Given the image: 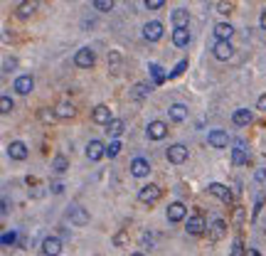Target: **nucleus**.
<instances>
[{"instance_id": "1", "label": "nucleus", "mask_w": 266, "mask_h": 256, "mask_svg": "<svg viewBox=\"0 0 266 256\" xmlns=\"http://www.w3.org/2000/svg\"><path fill=\"white\" fill-rule=\"evenodd\" d=\"M185 232L188 234H192V237H200V234H205L207 232V222H205V217L197 212V215H192L190 220L185 222Z\"/></svg>"}, {"instance_id": "2", "label": "nucleus", "mask_w": 266, "mask_h": 256, "mask_svg": "<svg viewBox=\"0 0 266 256\" xmlns=\"http://www.w3.org/2000/svg\"><path fill=\"white\" fill-rule=\"evenodd\" d=\"M94 62H96V55H94L92 47H81V50L74 55V64L79 67V69H92Z\"/></svg>"}, {"instance_id": "3", "label": "nucleus", "mask_w": 266, "mask_h": 256, "mask_svg": "<svg viewBox=\"0 0 266 256\" xmlns=\"http://www.w3.org/2000/svg\"><path fill=\"white\" fill-rule=\"evenodd\" d=\"M163 197V190L158 187V185H143L141 190H138V200L146 202V204H153V202H158Z\"/></svg>"}, {"instance_id": "4", "label": "nucleus", "mask_w": 266, "mask_h": 256, "mask_svg": "<svg viewBox=\"0 0 266 256\" xmlns=\"http://www.w3.org/2000/svg\"><path fill=\"white\" fill-rule=\"evenodd\" d=\"M209 195H214V197H219V200L225 202V204H234V195H232V190H229L227 185H222V183H209Z\"/></svg>"}, {"instance_id": "5", "label": "nucleus", "mask_w": 266, "mask_h": 256, "mask_svg": "<svg viewBox=\"0 0 266 256\" xmlns=\"http://www.w3.org/2000/svg\"><path fill=\"white\" fill-rule=\"evenodd\" d=\"M168 160H170L172 165H183L185 160H188V146H183V143H172L170 148H168Z\"/></svg>"}, {"instance_id": "6", "label": "nucleus", "mask_w": 266, "mask_h": 256, "mask_svg": "<svg viewBox=\"0 0 266 256\" xmlns=\"http://www.w3.org/2000/svg\"><path fill=\"white\" fill-rule=\"evenodd\" d=\"M146 136H148L151 141H163V138L168 136V123H165V121H151L148 128H146Z\"/></svg>"}, {"instance_id": "7", "label": "nucleus", "mask_w": 266, "mask_h": 256, "mask_svg": "<svg viewBox=\"0 0 266 256\" xmlns=\"http://www.w3.org/2000/svg\"><path fill=\"white\" fill-rule=\"evenodd\" d=\"M92 121H94V123H101V126H109V123L114 121L111 109H109L106 104H99V106H94V111H92Z\"/></svg>"}, {"instance_id": "8", "label": "nucleus", "mask_w": 266, "mask_h": 256, "mask_svg": "<svg viewBox=\"0 0 266 256\" xmlns=\"http://www.w3.org/2000/svg\"><path fill=\"white\" fill-rule=\"evenodd\" d=\"M227 232H229V224L225 220H214L212 224L207 227V234L212 241H219V239H225L227 237Z\"/></svg>"}, {"instance_id": "9", "label": "nucleus", "mask_w": 266, "mask_h": 256, "mask_svg": "<svg viewBox=\"0 0 266 256\" xmlns=\"http://www.w3.org/2000/svg\"><path fill=\"white\" fill-rule=\"evenodd\" d=\"M42 254L45 256H59L62 254V239L59 237H45V241H42Z\"/></svg>"}, {"instance_id": "10", "label": "nucleus", "mask_w": 266, "mask_h": 256, "mask_svg": "<svg viewBox=\"0 0 266 256\" xmlns=\"http://www.w3.org/2000/svg\"><path fill=\"white\" fill-rule=\"evenodd\" d=\"M143 37H146L148 42H158V39L163 37V25H160L158 20L146 22V25H143Z\"/></svg>"}, {"instance_id": "11", "label": "nucleus", "mask_w": 266, "mask_h": 256, "mask_svg": "<svg viewBox=\"0 0 266 256\" xmlns=\"http://www.w3.org/2000/svg\"><path fill=\"white\" fill-rule=\"evenodd\" d=\"M165 215H168V222H172V224H175V222H183L188 217V207H185L183 202H170V207H168Z\"/></svg>"}, {"instance_id": "12", "label": "nucleus", "mask_w": 266, "mask_h": 256, "mask_svg": "<svg viewBox=\"0 0 266 256\" xmlns=\"http://www.w3.org/2000/svg\"><path fill=\"white\" fill-rule=\"evenodd\" d=\"M67 217L72 220V224H74V227H86V224H89V220H92V217H89V212H86L84 207H72V209L67 212Z\"/></svg>"}, {"instance_id": "13", "label": "nucleus", "mask_w": 266, "mask_h": 256, "mask_svg": "<svg viewBox=\"0 0 266 256\" xmlns=\"http://www.w3.org/2000/svg\"><path fill=\"white\" fill-rule=\"evenodd\" d=\"M172 25H175V30H188L190 27V10H185V8L172 10Z\"/></svg>"}, {"instance_id": "14", "label": "nucleus", "mask_w": 266, "mask_h": 256, "mask_svg": "<svg viewBox=\"0 0 266 256\" xmlns=\"http://www.w3.org/2000/svg\"><path fill=\"white\" fill-rule=\"evenodd\" d=\"M212 55L217 57V59H222V62H227L229 57L234 55V47H232V42H222V39H217L214 47H212Z\"/></svg>"}, {"instance_id": "15", "label": "nucleus", "mask_w": 266, "mask_h": 256, "mask_svg": "<svg viewBox=\"0 0 266 256\" xmlns=\"http://www.w3.org/2000/svg\"><path fill=\"white\" fill-rule=\"evenodd\" d=\"M151 173V163L146 158H133L131 160V175L133 178H146Z\"/></svg>"}, {"instance_id": "16", "label": "nucleus", "mask_w": 266, "mask_h": 256, "mask_svg": "<svg viewBox=\"0 0 266 256\" xmlns=\"http://www.w3.org/2000/svg\"><path fill=\"white\" fill-rule=\"evenodd\" d=\"M207 143L209 148H227L229 146V136L225 133V131H209V136H207Z\"/></svg>"}, {"instance_id": "17", "label": "nucleus", "mask_w": 266, "mask_h": 256, "mask_svg": "<svg viewBox=\"0 0 266 256\" xmlns=\"http://www.w3.org/2000/svg\"><path fill=\"white\" fill-rule=\"evenodd\" d=\"M32 87H35V79H32L30 74H22V76H18V79H15V84H13V89H15L18 94H22V96L32 92Z\"/></svg>"}, {"instance_id": "18", "label": "nucleus", "mask_w": 266, "mask_h": 256, "mask_svg": "<svg viewBox=\"0 0 266 256\" xmlns=\"http://www.w3.org/2000/svg\"><path fill=\"white\" fill-rule=\"evenodd\" d=\"M106 155V146L101 143V141H89V146H86V158L89 160H101Z\"/></svg>"}, {"instance_id": "19", "label": "nucleus", "mask_w": 266, "mask_h": 256, "mask_svg": "<svg viewBox=\"0 0 266 256\" xmlns=\"http://www.w3.org/2000/svg\"><path fill=\"white\" fill-rule=\"evenodd\" d=\"M8 155H10L13 160H25V158H27V146H25L22 141H13V143L8 146Z\"/></svg>"}, {"instance_id": "20", "label": "nucleus", "mask_w": 266, "mask_h": 256, "mask_svg": "<svg viewBox=\"0 0 266 256\" xmlns=\"http://www.w3.org/2000/svg\"><path fill=\"white\" fill-rule=\"evenodd\" d=\"M35 10H37V3H30V0H25V3H18V8H15V15L20 20H27L35 15Z\"/></svg>"}, {"instance_id": "21", "label": "nucleus", "mask_w": 266, "mask_h": 256, "mask_svg": "<svg viewBox=\"0 0 266 256\" xmlns=\"http://www.w3.org/2000/svg\"><path fill=\"white\" fill-rule=\"evenodd\" d=\"M232 35H234V27H232L229 22H217V25H214V37H217V39L229 42V39H232Z\"/></svg>"}, {"instance_id": "22", "label": "nucleus", "mask_w": 266, "mask_h": 256, "mask_svg": "<svg viewBox=\"0 0 266 256\" xmlns=\"http://www.w3.org/2000/svg\"><path fill=\"white\" fill-rule=\"evenodd\" d=\"M232 121L237 123V126H249L251 121H254V116H251V111L249 109H237L232 113Z\"/></svg>"}, {"instance_id": "23", "label": "nucleus", "mask_w": 266, "mask_h": 256, "mask_svg": "<svg viewBox=\"0 0 266 256\" xmlns=\"http://www.w3.org/2000/svg\"><path fill=\"white\" fill-rule=\"evenodd\" d=\"M168 113H170V121H175V123H180V121L188 118V109L183 104H172L170 109H168Z\"/></svg>"}, {"instance_id": "24", "label": "nucleus", "mask_w": 266, "mask_h": 256, "mask_svg": "<svg viewBox=\"0 0 266 256\" xmlns=\"http://www.w3.org/2000/svg\"><path fill=\"white\" fill-rule=\"evenodd\" d=\"M172 45L175 47H188L190 45V30H175L172 32Z\"/></svg>"}, {"instance_id": "25", "label": "nucleus", "mask_w": 266, "mask_h": 256, "mask_svg": "<svg viewBox=\"0 0 266 256\" xmlns=\"http://www.w3.org/2000/svg\"><path fill=\"white\" fill-rule=\"evenodd\" d=\"M57 118H74L76 116V109L72 106V104H67V101H62V104H57Z\"/></svg>"}, {"instance_id": "26", "label": "nucleus", "mask_w": 266, "mask_h": 256, "mask_svg": "<svg viewBox=\"0 0 266 256\" xmlns=\"http://www.w3.org/2000/svg\"><path fill=\"white\" fill-rule=\"evenodd\" d=\"M106 133L111 136V141H116V138L123 133V121H121V118H114V121L106 126Z\"/></svg>"}, {"instance_id": "27", "label": "nucleus", "mask_w": 266, "mask_h": 256, "mask_svg": "<svg viewBox=\"0 0 266 256\" xmlns=\"http://www.w3.org/2000/svg\"><path fill=\"white\" fill-rule=\"evenodd\" d=\"M153 89H151V84H136L131 89V99H136V101H141L143 96H148Z\"/></svg>"}, {"instance_id": "28", "label": "nucleus", "mask_w": 266, "mask_h": 256, "mask_svg": "<svg viewBox=\"0 0 266 256\" xmlns=\"http://www.w3.org/2000/svg\"><path fill=\"white\" fill-rule=\"evenodd\" d=\"M37 118L45 123V126H50V123H55V121H57V111H55V109H39Z\"/></svg>"}, {"instance_id": "29", "label": "nucleus", "mask_w": 266, "mask_h": 256, "mask_svg": "<svg viewBox=\"0 0 266 256\" xmlns=\"http://www.w3.org/2000/svg\"><path fill=\"white\" fill-rule=\"evenodd\" d=\"M232 163H234V165H244V163H249L247 150H244V148H234V150H232Z\"/></svg>"}, {"instance_id": "30", "label": "nucleus", "mask_w": 266, "mask_h": 256, "mask_svg": "<svg viewBox=\"0 0 266 256\" xmlns=\"http://www.w3.org/2000/svg\"><path fill=\"white\" fill-rule=\"evenodd\" d=\"M151 74H153V84H163L168 79V74L163 72V67H158V64H151Z\"/></svg>"}, {"instance_id": "31", "label": "nucleus", "mask_w": 266, "mask_h": 256, "mask_svg": "<svg viewBox=\"0 0 266 256\" xmlns=\"http://www.w3.org/2000/svg\"><path fill=\"white\" fill-rule=\"evenodd\" d=\"M92 8L99 13H109V10H114V0H94Z\"/></svg>"}, {"instance_id": "32", "label": "nucleus", "mask_w": 266, "mask_h": 256, "mask_svg": "<svg viewBox=\"0 0 266 256\" xmlns=\"http://www.w3.org/2000/svg\"><path fill=\"white\" fill-rule=\"evenodd\" d=\"M114 246H118V249L121 246H128V232L126 229H118L114 234Z\"/></svg>"}, {"instance_id": "33", "label": "nucleus", "mask_w": 266, "mask_h": 256, "mask_svg": "<svg viewBox=\"0 0 266 256\" xmlns=\"http://www.w3.org/2000/svg\"><path fill=\"white\" fill-rule=\"evenodd\" d=\"M52 167H55L57 173H64V170L69 167V160H67L64 155H55V160H52Z\"/></svg>"}, {"instance_id": "34", "label": "nucleus", "mask_w": 266, "mask_h": 256, "mask_svg": "<svg viewBox=\"0 0 266 256\" xmlns=\"http://www.w3.org/2000/svg\"><path fill=\"white\" fill-rule=\"evenodd\" d=\"M247 254V246L242 244V239H237L234 244H232V251H229V256H244Z\"/></svg>"}, {"instance_id": "35", "label": "nucleus", "mask_w": 266, "mask_h": 256, "mask_svg": "<svg viewBox=\"0 0 266 256\" xmlns=\"http://www.w3.org/2000/svg\"><path fill=\"white\" fill-rule=\"evenodd\" d=\"M214 8H217V13H222V15H229V13L234 10V3H225V0H219V3H214Z\"/></svg>"}, {"instance_id": "36", "label": "nucleus", "mask_w": 266, "mask_h": 256, "mask_svg": "<svg viewBox=\"0 0 266 256\" xmlns=\"http://www.w3.org/2000/svg\"><path fill=\"white\" fill-rule=\"evenodd\" d=\"M121 143H118V141H111V143H109V146H106V155H109V158H116V155H118V153H121Z\"/></svg>"}, {"instance_id": "37", "label": "nucleus", "mask_w": 266, "mask_h": 256, "mask_svg": "<svg viewBox=\"0 0 266 256\" xmlns=\"http://www.w3.org/2000/svg\"><path fill=\"white\" fill-rule=\"evenodd\" d=\"M13 109H15V106H13V99H10V96H3V99H0V111H3V113H10Z\"/></svg>"}, {"instance_id": "38", "label": "nucleus", "mask_w": 266, "mask_h": 256, "mask_svg": "<svg viewBox=\"0 0 266 256\" xmlns=\"http://www.w3.org/2000/svg\"><path fill=\"white\" fill-rule=\"evenodd\" d=\"M261 207H264V195H256V204H254V209H251V220H256V217H259Z\"/></svg>"}, {"instance_id": "39", "label": "nucleus", "mask_w": 266, "mask_h": 256, "mask_svg": "<svg viewBox=\"0 0 266 256\" xmlns=\"http://www.w3.org/2000/svg\"><path fill=\"white\" fill-rule=\"evenodd\" d=\"M118 64H121V57H118V52H111V55H109V67H111L114 72H118Z\"/></svg>"}, {"instance_id": "40", "label": "nucleus", "mask_w": 266, "mask_h": 256, "mask_svg": "<svg viewBox=\"0 0 266 256\" xmlns=\"http://www.w3.org/2000/svg\"><path fill=\"white\" fill-rule=\"evenodd\" d=\"M185 67H188V62H185V59H183V62H178V67H175V69H172L168 76H170V79H172V76H180V74L185 72Z\"/></svg>"}, {"instance_id": "41", "label": "nucleus", "mask_w": 266, "mask_h": 256, "mask_svg": "<svg viewBox=\"0 0 266 256\" xmlns=\"http://www.w3.org/2000/svg\"><path fill=\"white\" fill-rule=\"evenodd\" d=\"M15 241H18V234H15V232H5V234H3V244H5V246H8V244H15Z\"/></svg>"}, {"instance_id": "42", "label": "nucleus", "mask_w": 266, "mask_h": 256, "mask_svg": "<svg viewBox=\"0 0 266 256\" xmlns=\"http://www.w3.org/2000/svg\"><path fill=\"white\" fill-rule=\"evenodd\" d=\"M165 5V0H146V8L148 10H158V8H163Z\"/></svg>"}, {"instance_id": "43", "label": "nucleus", "mask_w": 266, "mask_h": 256, "mask_svg": "<svg viewBox=\"0 0 266 256\" xmlns=\"http://www.w3.org/2000/svg\"><path fill=\"white\" fill-rule=\"evenodd\" d=\"M234 222H237V224L244 222V209H242V207H234Z\"/></svg>"}, {"instance_id": "44", "label": "nucleus", "mask_w": 266, "mask_h": 256, "mask_svg": "<svg viewBox=\"0 0 266 256\" xmlns=\"http://www.w3.org/2000/svg\"><path fill=\"white\" fill-rule=\"evenodd\" d=\"M15 67H18V59H15V57H13V59H5V72H13Z\"/></svg>"}, {"instance_id": "45", "label": "nucleus", "mask_w": 266, "mask_h": 256, "mask_svg": "<svg viewBox=\"0 0 266 256\" xmlns=\"http://www.w3.org/2000/svg\"><path fill=\"white\" fill-rule=\"evenodd\" d=\"M256 109L264 111V113H266V94H261V96L256 99Z\"/></svg>"}, {"instance_id": "46", "label": "nucleus", "mask_w": 266, "mask_h": 256, "mask_svg": "<svg viewBox=\"0 0 266 256\" xmlns=\"http://www.w3.org/2000/svg\"><path fill=\"white\" fill-rule=\"evenodd\" d=\"M52 192H55V195H62V192H64V185H62V183H52Z\"/></svg>"}, {"instance_id": "47", "label": "nucleus", "mask_w": 266, "mask_h": 256, "mask_svg": "<svg viewBox=\"0 0 266 256\" xmlns=\"http://www.w3.org/2000/svg\"><path fill=\"white\" fill-rule=\"evenodd\" d=\"M256 180H259V183H264V180H266V170H264V167H261V170H256Z\"/></svg>"}, {"instance_id": "48", "label": "nucleus", "mask_w": 266, "mask_h": 256, "mask_svg": "<svg viewBox=\"0 0 266 256\" xmlns=\"http://www.w3.org/2000/svg\"><path fill=\"white\" fill-rule=\"evenodd\" d=\"M25 183L30 185V187H35V185H37V178H32V175H27V178H25Z\"/></svg>"}, {"instance_id": "49", "label": "nucleus", "mask_w": 266, "mask_h": 256, "mask_svg": "<svg viewBox=\"0 0 266 256\" xmlns=\"http://www.w3.org/2000/svg\"><path fill=\"white\" fill-rule=\"evenodd\" d=\"M244 256H261V254H259L256 249H251V246H247V254H244Z\"/></svg>"}, {"instance_id": "50", "label": "nucleus", "mask_w": 266, "mask_h": 256, "mask_svg": "<svg viewBox=\"0 0 266 256\" xmlns=\"http://www.w3.org/2000/svg\"><path fill=\"white\" fill-rule=\"evenodd\" d=\"M259 22H261V30H266V10L261 13V20H259Z\"/></svg>"}, {"instance_id": "51", "label": "nucleus", "mask_w": 266, "mask_h": 256, "mask_svg": "<svg viewBox=\"0 0 266 256\" xmlns=\"http://www.w3.org/2000/svg\"><path fill=\"white\" fill-rule=\"evenodd\" d=\"M131 256H146V254H143V251H133Z\"/></svg>"}]
</instances>
